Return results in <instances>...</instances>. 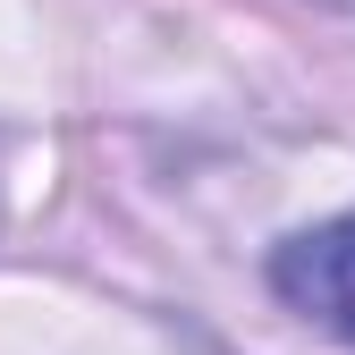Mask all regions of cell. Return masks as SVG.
I'll list each match as a JSON object with an SVG mask.
<instances>
[{"label": "cell", "mask_w": 355, "mask_h": 355, "mask_svg": "<svg viewBox=\"0 0 355 355\" xmlns=\"http://www.w3.org/2000/svg\"><path fill=\"white\" fill-rule=\"evenodd\" d=\"M271 288H279V304H296L304 322H322L355 347V211L296 229L271 254Z\"/></svg>", "instance_id": "obj_1"}, {"label": "cell", "mask_w": 355, "mask_h": 355, "mask_svg": "<svg viewBox=\"0 0 355 355\" xmlns=\"http://www.w3.org/2000/svg\"><path fill=\"white\" fill-rule=\"evenodd\" d=\"M322 9H347V17H355V0H322Z\"/></svg>", "instance_id": "obj_2"}]
</instances>
